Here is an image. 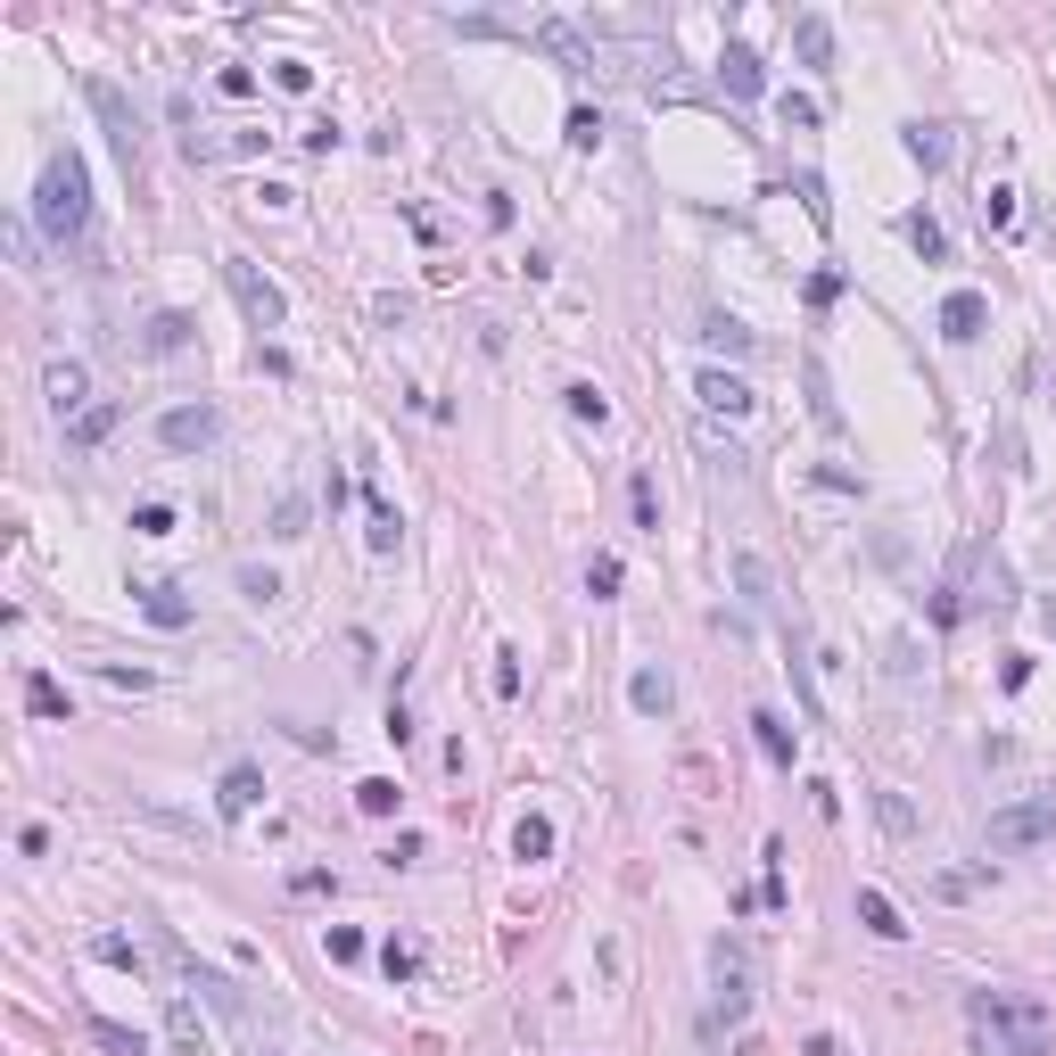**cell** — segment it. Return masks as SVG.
Segmentation results:
<instances>
[{"label": "cell", "instance_id": "22", "mask_svg": "<svg viewBox=\"0 0 1056 1056\" xmlns=\"http://www.w3.org/2000/svg\"><path fill=\"white\" fill-rule=\"evenodd\" d=\"M512 858H529V867L554 858V817H520V826H512Z\"/></svg>", "mask_w": 1056, "mask_h": 1056}, {"label": "cell", "instance_id": "46", "mask_svg": "<svg viewBox=\"0 0 1056 1056\" xmlns=\"http://www.w3.org/2000/svg\"><path fill=\"white\" fill-rule=\"evenodd\" d=\"M496 693H503V702L520 693V652H496Z\"/></svg>", "mask_w": 1056, "mask_h": 1056}, {"label": "cell", "instance_id": "36", "mask_svg": "<svg viewBox=\"0 0 1056 1056\" xmlns=\"http://www.w3.org/2000/svg\"><path fill=\"white\" fill-rule=\"evenodd\" d=\"M380 965H389V983H413V974H422V949L389 941V949H380Z\"/></svg>", "mask_w": 1056, "mask_h": 1056}, {"label": "cell", "instance_id": "43", "mask_svg": "<svg viewBox=\"0 0 1056 1056\" xmlns=\"http://www.w3.org/2000/svg\"><path fill=\"white\" fill-rule=\"evenodd\" d=\"M240 594H248V603H273L281 578H273V570H240Z\"/></svg>", "mask_w": 1056, "mask_h": 1056}, {"label": "cell", "instance_id": "40", "mask_svg": "<svg viewBox=\"0 0 1056 1056\" xmlns=\"http://www.w3.org/2000/svg\"><path fill=\"white\" fill-rule=\"evenodd\" d=\"M273 83H281V92H315V67H306V58H281Z\"/></svg>", "mask_w": 1056, "mask_h": 1056}, {"label": "cell", "instance_id": "33", "mask_svg": "<svg viewBox=\"0 0 1056 1056\" xmlns=\"http://www.w3.org/2000/svg\"><path fill=\"white\" fill-rule=\"evenodd\" d=\"M710 347H726V355H751V331H743V322H726V315H710Z\"/></svg>", "mask_w": 1056, "mask_h": 1056}, {"label": "cell", "instance_id": "23", "mask_svg": "<svg viewBox=\"0 0 1056 1056\" xmlns=\"http://www.w3.org/2000/svg\"><path fill=\"white\" fill-rule=\"evenodd\" d=\"M182 347H190V315H157L141 339V355H182Z\"/></svg>", "mask_w": 1056, "mask_h": 1056}, {"label": "cell", "instance_id": "48", "mask_svg": "<svg viewBox=\"0 0 1056 1056\" xmlns=\"http://www.w3.org/2000/svg\"><path fill=\"white\" fill-rule=\"evenodd\" d=\"M264 1056H281V1048H264Z\"/></svg>", "mask_w": 1056, "mask_h": 1056}, {"label": "cell", "instance_id": "38", "mask_svg": "<svg viewBox=\"0 0 1056 1056\" xmlns=\"http://www.w3.org/2000/svg\"><path fill=\"white\" fill-rule=\"evenodd\" d=\"M983 223L1007 232V223H1016V190H983Z\"/></svg>", "mask_w": 1056, "mask_h": 1056}, {"label": "cell", "instance_id": "17", "mask_svg": "<svg viewBox=\"0 0 1056 1056\" xmlns=\"http://www.w3.org/2000/svg\"><path fill=\"white\" fill-rule=\"evenodd\" d=\"M257 800H264V776H257V768H248V760H240V768H232V776H223V793H215V809H223V817H232V826H240V817H248V809H257Z\"/></svg>", "mask_w": 1056, "mask_h": 1056}, {"label": "cell", "instance_id": "44", "mask_svg": "<svg viewBox=\"0 0 1056 1056\" xmlns=\"http://www.w3.org/2000/svg\"><path fill=\"white\" fill-rule=\"evenodd\" d=\"M891 677H900V686L916 677V636H891Z\"/></svg>", "mask_w": 1056, "mask_h": 1056}, {"label": "cell", "instance_id": "11", "mask_svg": "<svg viewBox=\"0 0 1056 1056\" xmlns=\"http://www.w3.org/2000/svg\"><path fill=\"white\" fill-rule=\"evenodd\" d=\"M529 41H537V50H554L570 74H594V67H603V58H594V50H586V41H578L561 17H537V25H529Z\"/></svg>", "mask_w": 1056, "mask_h": 1056}, {"label": "cell", "instance_id": "9", "mask_svg": "<svg viewBox=\"0 0 1056 1056\" xmlns=\"http://www.w3.org/2000/svg\"><path fill=\"white\" fill-rule=\"evenodd\" d=\"M41 389H50L58 422H83V413H92V371L74 364V355H67V364H50V371H41Z\"/></svg>", "mask_w": 1056, "mask_h": 1056}, {"label": "cell", "instance_id": "4", "mask_svg": "<svg viewBox=\"0 0 1056 1056\" xmlns=\"http://www.w3.org/2000/svg\"><path fill=\"white\" fill-rule=\"evenodd\" d=\"M1056 834V793H1040V800H1016V809H999L983 826V842L990 851H1032V842H1048Z\"/></svg>", "mask_w": 1056, "mask_h": 1056}, {"label": "cell", "instance_id": "26", "mask_svg": "<svg viewBox=\"0 0 1056 1056\" xmlns=\"http://www.w3.org/2000/svg\"><path fill=\"white\" fill-rule=\"evenodd\" d=\"M628 512H636V529H644V537H661V496H652V479H644V471L628 479Z\"/></svg>", "mask_w": 1056, "mask_h": 1056}, {"label": "cell", "instance_id": "16", "mask_svg": "<svg viewBox=\"0 0 1056 1056\" xmlns=\"http://www.w3.org/2000/svg\"><path fill=\"white\" fill-rule=\"evenodd\" d=\"M132 594H141V612L157 619V628H190V603H182L174 578H149V586H132Z\"/></svg>", "mask_w": 1056, "mask_h": 1056}, {"label": "cell", "instance_id": "5", "mask_svg": "<svg viewBox=\"0 0 1056 1056\" xmlns=\"http://www.w3.org/2000/svg\"><path fill=\"white\" fill-rule=\"evenodd\" d=\"M83 99H92V116H99V124H108L116 157H124V166H141V116H132V99L116 92L108 74H92V83H83Z\"/></svg>", "mask_w": 1056, "mask_h": 1056}, {"label": "cell", "instance_id": "45", "mask_svg": "<svg viewBox=\"0 0 1056 1056\" xmlns=\"http://www.w3.org/2000/svg\"><path fill=\"white\" fill-rule=\"evenodd\" d=\"M586 586H594V594H619V561H612V554H594V570H586Z\"/></svg>", "mask_w": 1056, "mask_h": 1056}, {"label": "cell", "instance_id": "29", "mask_svg": "<svg viewBox=\"0 0 1056 1056\" xmlns=\"http://www.w3.org/2000/svg\"><path fill=\"white\" fill-rule=\"evenodd\" d=\"M396 537H405V520H396L389 503L371 496V554H396Z\"/></svg>", "mask_w": 1056, "mask_h": 1056}, {"label": "cell", "instance_id": "32", "mask_svg": "<svg viewBox=\"0 0 1056 1056\" xmlns=\"http://www.w3.org/2000/svg\"><path fill=\"white\" fill-rule=\"evenodd\" d=\"M92 958H99V965H132V974H141V949H132L124 933H99V941H92Z\"/></svg>", "mask_w": 1056, "mask_h": 1056}, {"label": "cell", "instance_id": "41", "mask_svg": "<svg viewBox=\"0 0 1056 1056\" xmlns=\"http://www.w3.org/2000/svg\"><path fill=\"white\" fill-rule=\"evenodd\" d=\"M273 537H306V496H289V503L273 512Z\"/></svg>", "mask_w": 1056, "mask_h": 1056}, {"label": "cell", "instance_id": "7", "mask_svg": "<svg viewBox=\"0 0 1056 1056\" xmlns=\"http://www.w3.org/2000/svg\"><path fill=\"white\" fill-rule=\"evenodd\" d=\"M215 438H223V413L215 405H174V413H157V446H166V454H206Z\"/></svg>", "mask_w": 1056, "mask_h": 1056}, {"label": "cell", "instance_id": "25", "mask_svg": "<svg viewBox=\"0 0 1056 1056\" xmlns=\"http://www.w3.org/2000/svg\"><path fill=\"white\" fill-rule=\"evenodd\" d=\"M751 735H760V751H768L776 768H793V726H784L776 710H760V719H751Z\"/></svg>", "mask_w": 1056, "mask_h": 1056}, {"label": "cell", "instance_id": "37", "mask_svg": "<svg viewBox=\"0 0 1056 1056\" xmlns=\"http://www.w3.org/2000/svg\"><path fill=\"white\" fill-rule=\"evenodd\" d=\"M108 429H116V405H92V413H83V422H74V446H99V438H108Z\"/></svg>", "mask_w": 1056, "mask_h": 1056}, {"label": "cell", "instance_id": "28", "mask_svg": "<svg viewBox=\"0 0 1056 1056\" xmlns=\"http://www.w3.org/2000/svg\"><path fill=\"white\" fill-rule=\"evenodd\" d=\"M396 800H405V793H396V784H389V776H371V784H355V809H364V817H389V809H396Z\"/></svg>", "mask_w": 1056, "mask_h": 1056}, {"label": "cell", "instance_id": "39", "mask_svg": "<svg viewBox=\"0 0 1056 1056\" xmlns=\"http://www.w3.org/2000/svg\"><path fill=\"white\" fill-rule=\"evenodd\" d=\"M322 949H331V958H339V965H355V958H364V933H347V925H331V933H322Z\"/></svg>", "mask_w": 1056, "mask_h": 1056}, {"label": "cell", "instance_id": "34", "mask_svg": "<svg viewBox=\"0 0 1056 1056\" xmlns=\"http://www.w3.org/2000/svg\"><path fill=\"white\" fill-rule=\"evenodd\" d=\"M132 537H174V503H141L132 512Z\"/></svg>", "mask_w": 1056, "mask_h": 1056}, {"label": "cell", "instance_id": "13", "mask_svg": "<svg viewBox=\"0 0 1056 1056\" xmlns=\"http://www.w3.org/2000/svg\"><path fill=\"white\" fill-rule=\"evenodd\" d=\"M693 389H702V405H710V413H726V422H743V413L760 405V396H751V380H735V371H702Z\"/></svg>", "mask_w": 1056, "mask_h": 1056}, {"label": "cell", "instance_id": "15", "mask_svg": "<svg viewBox=\"0 0 1056 1056\" xmlns=\"http://www.w3.org/2000/svg\"><path fill=\"white\" fill-rule=\"evenodd\" d=\"M719 83H726V92H735V99H760V92H768L760 58L743 50V41H726V50H719Z\"/></svg>", "mask_w": 1056, "mask_h": 1056}, {"label": "cell", "instance_id": "19", "mask_svg": "<svg viewBox=\"0 0 1056 1056\" xmlns=\"http://www.w3.org/2000/svg\"><path fill=\"white\" fill-rule=\"evenodd\" d=\"M858 925H867L875 933V941H909V925H900V909H891V900H883V891H858Z\"/></svg>", "mask_w": 1056, "mask_h": 1056}, {"label": "cell", "instance_id": "1", "mask_svg": "<svg viewBox=\"0 0 1056 1056\" xmlns=\"http://www.w3.org/2000/svg\"><path fill=\"white\" fill-rule=\"evenodd\" d=\"M34 223H41V240H50V248L83 240V223H92V166H83L74 149H50V157H41Z\"/></svg>", "mask_w": 1056, "mask_h": 1056}, {"label": "cell", "instance_id": "42", "mask_svg": "<svg viewBox=\"0 0 1056 1056\" xmlns=\"http://www.w3.org/2000/svg\"><path fill=\"white\" fill-rule=\"evenodd\" d=\"M594 141H603V116L578 108V116H570V149H594Z\"/></svg>", "mask_w": 1056, "mask_h": 1056}, {"label": "cell", "instance_id": "27", "mask_svg": "<svg viewBox=\"0 0 1056 1056\" xmlns=\"http://www.w3.org/2000/svg\"><path fill=\"white\" fill-rule=\"evenodd\" d=\"M900 232H909V248H916L925 264H941V257H949V240H941V223H933V215H909Z\"/></svg>", "mask_w": 1056, "mask_h": 1056}, {"label": "cell", "instance_id": "30", "mask_svg": "<svg viewBox=\"0 0 1056 1056\" xmlns=\"http://www.w3.org/2000/svg\"><path fill=\"white\" fill-rule=\"evenodd\" d=\"M25 702H34V719H67V693L50 677H25Z\"/></svg>", "mask_w": 1056, "mask_h": 1056}, {"label": "cell", "instance_id": "10", "mask_svg": "<svg viewBox=\"0 0 1056 1056\" xmlns=\"http://www.w3.org/2000/svg\"><path fill=\"white\" fill-rule=\"evenodd\" d=\"M983 322H990V297L983 289H949L941 297V339H958V347H965V339H983Z\"/></svg>", "mask_w": 1056, "mask_h": 1056}, {"label": "cell", "instance_id": "47", "mask_svg": "<svg viewBox=\"0 0 1056 1056\" xmlns=\"http://www.w3.org/2000/svg\"><path fill=\"white\" fill-rule=\"evenodd\" d=\"M1040 628H1048V644H1056V594H1040Z\"/></svg>", "mask_w": 1056, "mask_h": 1056}, {"label": "cell", "instance_id": "6", "mask_svg": "<svg viewBox=\"0 0 1056 1056\" xmlns=\"http://www.w3.org/2000/svg\"><path fill=\"white\" fill-rule=\"evenodd\" d=\"M710 974H719V1016L743 1023V1016H751V958H743L735 933H726V941H710Z\"/></svg>", "mask_w": 1056, "mask_h": 1056}, {"label": "cell", "instance_id": "3", "mask_svg": "<svg viewBox=\"0 0 1056 1056\" xmlns=\"http://www.w3.org/2000/svg\"><path fill=\"white\" fill-rule=\"evenodd\" d=\"M223 289L240 297L248 331H281V322H289V297H281V289H273V281H264L248 257H223Z\"/></svg>", "mask_w": 1056, "mask_h": 1056}, {"label": "cell", "instance_id": "18", "mask_svg": "<svg viewBox=\"0 0 1056 1056\" xmlns=\"http://www.w3.org/2000/svg\"><path fill=\"white\" fill-rule=\"evenodd\" d=\"M628 702L644 710V719H668V702H677V686H668V668H636V677H628Z\"/></svg>", "mask_w": 1056, "mask_h": 1056}, {"label": "cell", "instance_id": "2", "mask_svg": "<svg viewBox=\"0 0 1056 1056\" xmlns=\"http://www.w3.org/2000/svg\"><path fill=\"white\" fill-rule=\"evenodd\" d=\"M965 1016H974V1032H983L999 1056H1048V1048H1056L1048 1007H1032V999H999V990H974V999H965Z\"/></svg>", "mask_w": 1056, "mask_h": 1056}, {"label": "cell", "instance_id": "20", "mask_svg": "<svg viewBox=\"0 0 1056 1056\" xmlns=\"http://www.w3.org/2000/svg\"><path fill=\"white\" fill-rule=\"evenodd\" d=\"M735 586H743V603H751V612H768V603H776V578H768L760 554H735Z\"/></svg>", "mask_w": 1056, "mask_h": 1056}, {"label": "cell", "instance_id": "24", "mask_svg": "<svg viewBox=\"0 0 1056 1056\" xmlns=\"http://www.w3.org/2000/svg\"><path fill=\"white\" fill-rule=\"evenodd\" d=\"M92 1040H99L108 1056H149V1040L132 1032V1023H116V1016H92Z\"/></svg>", "mask_w": 1056, "mask_h": 1056}, {"label": "cell", "instance_id": "12", "mask_svg": "<svg viewBox=\"0 0 1056 1056\" xmlns=\"http://www.w3.org/2000/svg\"><path fill=\"white\" fill-rule=\"evenodd\" d=\"M166 1040L182 1056H215V1040H206V1023H199V1007L182 999V990H166Z\"/></svg>", "mask_w": 1056, "mask_h": 1056}, {"label": "cell", "instance_id": "14", "mask_svg": "<svg viewBox=\"0 0 1056 1056\" xmlns=\"http://www.w3.org/2000/svg\"><path fill=\"white\" fill-rule=\"evenodd\" d=\"M793 50L809 58V67H834V17H826V9H800L793 17Z\"/></svg>", "mask_w": 1056, "mask_h": 1056}, {"label": "cell", "instance_id": "8", "mask_svg": "<svg viewBox=\"0 0 1056 1056\" xmlns=\"http://www.w3.org/2000/svg\"><path fill=\"white\" fill-rule=\"evenodd\" d=\"M174 965H182V983H190V990H206V999H215V1007H223L232 1023H248V990L232 983V974H215V965H199L190 949H174Z\"/></svg>", "mask_w": 1056, "mask_h": 1056}, {"label": "cell", "instance_id": "21", "mask_svg": "<svg viewBox=\"0 0 1056 1056\" xmlns=\"http://www.w3.org/2000/svg\"><path fill=\"white\" fill-rule=\"evenodd\" d=\"M909 157H916L925 174H941V166H949V124H909Z\"/></svg>", "mask_w": 1056, "mask_h": 1056}, {"label": "cell", "instance_id": "35", "mask_svg": "<svg viewBox=\"0 0 1056 1056\" xmlns=\"http://www.w3.org/2000/svg\"><path fill=\"white\" fill-rule=\"evenodd\" d=\"M875 817H883L891 834H916V809H909L900 793H875Z\"/></svg>", "mask_w": 1056, "mask_h": 1056}, {"label": "cell", "instance_id": "31", "mask_svg": "<svg viewBox=\"0 0 1056 1056\" xmlns=\"http://www.w3.org/2000/svg\"><path fill=\"white\" fill-rule=\"evenodd\" d=\"M561 396H570V413H578V422H594V429L612 422V405H603V389H586V380H578V389H561Z\"/></svg>", "mask_w": 1056, "mask_h": 1056}]
</instances>
